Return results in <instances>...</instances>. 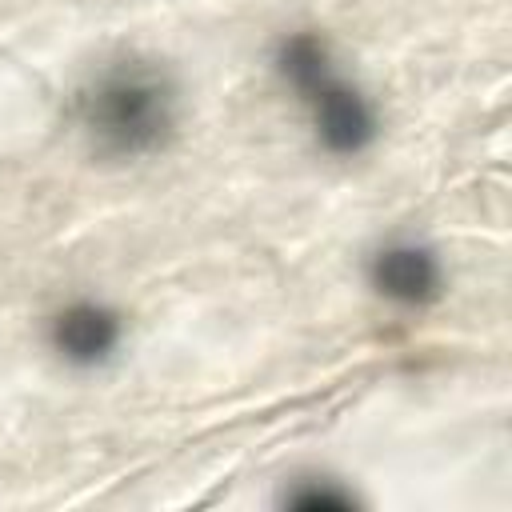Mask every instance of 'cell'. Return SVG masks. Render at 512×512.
Listing matches in <instances>:
<instances>
[{
	"mask_svg": "<svg viewBox=\"0 0 512 512\" xmlns=\"http://www.w3.org/2000/svg\"><path fill=\"white\" fill-rule=\"evenodd\" d=\"M88 140L108 156H140L168 140L176 120L172 80L144 60H120L92 76L76 100Z\"/></svg>",
	"mask_w": 512,
	"mask_h": 512,
	"instance_id": "1",
	"label": "cell"
},
{
	"mask_svg": "<svg viewBox=\"0 0 512 512\" xmlns=\"http://www.w3.org/2000/svg\"><path fill=\"white\" fill-rule=\"evenodd\" d=\"M292 504H300V508H348L352 500H348L344 492H336V488L308 484L304 492H296V496H292Z\"/></svg>",
	"mask_w": 512,
	"mask_h": 512,
	"instance_id": "5",
	"label": "cell"
},
{
	"mask_svg": "<svg viewBox=\"0 0 512 512\" xmlns=\"http://www.w3.org/2000/svg\"><path fill=\"white\" fill-rule=\"evenodd\" d=\"M372 288L392 304H428L440 292V264L420 244H388L372 256Z\"/></svg>",
	"mask_w": 512,
	"mask_h": 512,
	"instance_id": "4",
	"label": "cell"
},
{
	"mask_svg": "<svg viewBox=\"0 0 512 512\" xmlns=\"http://www.w3.org/2000/svg\"><path fill=\"white\" fill-rule=\"evenodd\" d=\"M276 68L280 76L296 88V96L304 100V108L312 112V124H316V136L328 152H360L372 132H376V120H372V108L364 104V96L340 80L332 72V60H328V48L300 32L292 40L280 44V56H276Z\"/></svg>",
	"mask_w": 512,
	"mask_h": 512,
	"instance_id": "2",
	"label": "cell"
},
{
	"mask_svg": "<svg viewBox=\"0 0 512 512\" xmlns=\"http://www.w3.org/2000/svg\"><path fill=\"white\" fill-rule=\"evenodd\" d=\"M48 340L52 348L60 352V360L68 364H100L116 340H120V320L116 312H108L104 304H92V300H76L68 308H60L48 324Z\"/></svg>",
	"mask_w": 512,
	"mask_h": 512,
	"instance_id": "3",
	"label": "cell"
}]
</instances>
